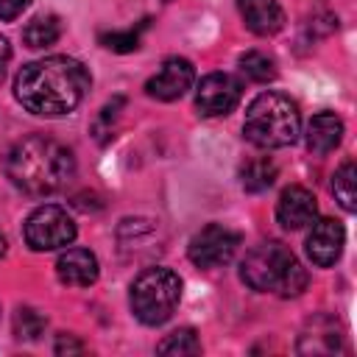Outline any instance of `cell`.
<instances>
[{"label": "cell", "mask_w": 357, "mask_h": 357, "mask_svg": "<svg viewBox=\"0 0 357 357\" xmlns=\"http://www.w3.org/2000/svg\"><path fill=\"white\" fill-rule=\"evenodd\" d=\"M89 70L73 56H47L17 73L14 95L31 114L61 117L78 109L89 92Z\"/></svg>", "instance_id": "obj_1"}, {"label": "cell", "mask_w": 357, "mask_h": 357, "mask_svg": "<svg viewBox=\"0 0 357 357\" xmlns=\"http://www.w3.org/2000/svg\"><path fill=\"white\" fill-rule=\"evenodd\" d=\"M6 176L31 198H45L70 184L75 176V156L67 145L33 134L20 139L6 156Z\"/></svg>", "instance_id": "obj_2"}, {"label": "cell", "mask_w": 357, "mask_h": 357, "mask_svg": "<svg viewBox=\"0 0 357 357\" xmlns=\"http://www.w3.org/2000/svg\"><path fill=\"white\" fill-rule=\"evenodd\" d=\"M240 279L257 293H276L293 298L307 287V271L293 251L276 240L251 248L240 265Z\"/></svg>", "instance_id": "obj_3"}, {"label": "cell", "mask_w": 357, "mask_h": 357, "mask_svg": "<svg viewBox=\"0 0 357 357\" xmlns=\"http://www.w3.org/2000/svg\"><path fill=\"white\" fill-rule=\"evenodd\" d=\"M243 134L257 148H287L301 134L298 106L279 92H262L251 100L243 123Z\"/></svg>", "instance_id": "obj_4"}, {"label": "cell", "mask_w": 357, "mask_h": 357, "mask_svg": "<svg viewBox=\"0 0 357 357\" xmlns=\"http://www.w3.org/2000/svg\"><path fill=\"white\" fill-rule=\"evenodd\" d=\"M178 298H181V279L170 268H145L131 282V293H128L131 312L145 326L165 324L178 307Z\"/></svg>", "instance_id": "obj_5"}, {"label": "cell", "mask_w": 357, "mask_h": 357, "mask_svg": "<svg viewBox=\"0 0 357 357\" xmlns=\"http://www.w3.org/2000/svg\"><path fill=\"white\" fill-rule=\"evenodd\" d=\"M75 240V223L67 215V209L56 204H45L33 209L25 220V243L33 251H53L64 248Z\"/></svg>", "instance_id": "obj_6"}, {"label": "cell", "mask_w": 357, "mask_h": 357, "mask_svg": "<svg viewBox=\"0 0 357 357\" xmlns=\"http://www.w3.org/2000/svg\"><path fill=\"white\" fill-rule=\"evenodd\" d=\"M237 245H240L237 231H231L223 223H209L192 234L187 254H190L192 265H198V268H220V265L231 262Z\"/></svg>", "instance_id": "obj_7"}, {"label": "cell", "mask_w": 357, "mask_h": 357, "mask_svg": "<svg viewBox=\"0 0 357 357\" xmlns=\"http://www.w3.org/2000/svg\"><path fill=\"white\" fill-rule=\"evenodd\" d=\"M243 95V86L234 75L229 73H209L201 78L198 92H195V106L204 117H220L229 114Z\"/></svg>", "instance_id": "obj_8"}, {"label": "cell", "mask_w": 357, "mask_h": 357, "mask_svg": "<svg viewBox=\"0 0 357 357\" xmlns=\"http://www.w3.org/2000/svg\"><path fill=\"white\" fill-rule=\"evenodd\" d=\"M195 81V70L187 59L170 56L162 61V67L145 81V92L156 100H176L181 98Z\"/></svg>", "instance_id": "obj_9"}, {"label": "cell", "mask_w": 357, "mask_h": 357, "mask_svg": "<svg viewBox=\"0 0 357 357\" xmlns=\"http://www.w3.org/2000/svg\"><path fill=\"white\" fill-rule=\"evenodd\" d=\"M343 243H346V231L337 220L324 218V220H312V229L307 234V254L312 259V265L318 268H329L340 259L343 254Z\"/></svg>", "instance_id": "obj_10"}, {"label": "cell", "mask_w": 357, "mask_h": 357, "mask_svg": "<svg viewBox=\"0 0 357 357\" xmlns=\"http://www.w3.org/2000/svg\"><path fill=\"white\" fill-rule=\"evenodd\" d=\"M315 215H318V201L307 187L293 184L276 201V220L290 231L310 226L315 220Z\"/></svg>", "instance_id": "obj_11"}, {"label": "cell", "mask_w": 357, "mask_h": 357, "mask_svg": "<svg viewBox=\"0 0 357 357\" xmlns=\"http://www.w3.org/2000/svg\"><path fill=\"white\" fill-rule=\"evenodd\" d=\"M98 273H100L98 257L86 248H67L56 259V276L70 287H89L95 284Z\"/></svg>", "instance_id": "obj_12"}, {"label": "cell", "mask_w": 357, "mask_h": 357, "mask_svg": "<svg viewBox=\"0 0 357 357\" xmlns=\"http://www.w3.org/2000/svg\"><path fill=\"white\" fill-rule=\"evenodd\" d=\"M245 28L257 36H273L284 25V11L276 0H237Z\"/></svg>", "instance_id": "obj_13"}, {"label": "cell", "mask_w": 357, "mask_h": 357, "mask_svg": "<svg viewBox=\"0 0 357 357\" xmlns=\"http://www.w3.org/2000/svg\"><path fill=\"white\" fill-rule=\"evenodd\" d=\"M343 139V120L335 112H318L307 123V148L318 156L335 151Z\"/></svg>", "instance_id": "obj_14"}, {"label": "cell", "mask_w": 357, "mask_h": 357, "mask_svg": "<svg viewBox=\"0 0 357 357\" xmlns=\"http://www.w3.org/2000/svg\"><path fill=\"white\" fill-rule=\"evenodd\" d=\"M59 36H61V20L56 14H39L22 28V42L31 50H45V47L56 45Z\"/></svg>", "instance_id": "obj_15"}, {"label": "cell", "mask_w": 357, "mask_h": 357, "mask_svg": "<svg viewBox=\"0 0 357 357\" xmlns=\"http://www.w3.org/2000/svg\"><path fill=\"white\" fill-rule=\"evenodd\" d=\"M240 181H243V190L245 192H262V190H268L276 181V165L268 156L248 159L240 167Z\"/></svg>", "instance_id": "obj_16"}, {"label": "cell", "mask_w": 357, "mask_h": 357, "mask_svg": "<svg viewBox=\"0 0 357 357\" xmlns=\"http://www.w3.org/2000/svg\"><path fill=\"white\" fill-rule=\"evenodd\" d=\"M332 192L337 198V204L346 209V212H354L357 209V165L351 159H346L335 178H332Z\"/></svg>", "instance_id": "obj_17"}, {"label": "cell", "mask_w": 357, "mask_h": 357, "mask_svg": "<svg viewBox=\"0 0 357 357\" xmlns=\"http://www.w3.org/2000/svg\"><path fill=\"white\" fill-rule=\"evenodd\" d=\"M240 70L254 84H268L276 78V61L262 50H245L240 56Z\"/></svg>", "instance_id": "obj_18"}, {"label": "cell", "mask_w": 357, "mask_h": 357, "mask_svg": "<svg viewBox=\"0 0 357 357\" xmlns=\"http://www.w3.org/2000/svg\"><path fill=\"white\" fill-rule=\"evenodd\" d=\"M47 329V318L33 307H17L14 312V335L20 340H39Z\"/></svg>", "instance_id": "obj_19"}, {"label": "cell", "mask_w": 357, "mask_h": 357, "mask_svg": "<svg viewBox=\"0 0 357 357\" xmlns=\"http://www.w3.org/2000/svg\"><path fill=\"white\" fill-rule=\"evenodd\" d=\"M156 351L159 354H201V340L195 329H176L156 346Z\"/></svg>", "instance_id": "obj_20"}, {"label": "cell", "mask_w": 357, "mask_h": 357, "mask_svg": "<svg viewBox=\"0 0 357 357\" xmlns=\"http://www.w3.org/2000/svg\"><path fill=\"white\" fill-rule=\"evenodd\" d=\"M103 47L117 50V53H131L139 47V31H112V33H100Z\"/></svg>", "instance_id": "obj_21"}, {"label": "cell", "mask_w": 357, "mask_h": 357, "mask_svg": "<svg viewBox=\"0 0 357 357\" xmlns=\"http://www.w3.org/2000/svg\"><path fill=\"white\" fill-rule=\"evenodd\" d=\"M123 106V98H114L112 103H106L103 109H100V114H98V120H95V137L100 139V142H106L109 137H112V131H114V120H117V109Z\"/></svg>", "instance_id": "obj_22"}, {"label": "cell", "mask_w": 357, "mask_h": 357, "mask_svg": "<svg viewBox=\"0 0 357 357\" xmlns=\"http://www.w3.org/2000/svg\"><path fill=\"white\" fill-rule=\"evenodd\" d=\"M31 0H0V20H17Z\"/></svg>", "instance_id": "obj_23"}, {"label": "cell", "mask_w": 357, "mask_h": 357, "mask_svg": "<svg viewBox=\"0 0 357 357\" xmlns=\"http://www.w3.org/2000/svg\"><path fill=\"white\" fill-rule=\"evenodd\" d=\"M84 351V343L75 340L73 335H59L56 340V354H81Z\"/></svg>", "instance_id": "obj_24"}, {"label": "cell", "mask_w": 357, "mask_h": 357, "mask_svg": "<svg viewBox=\"0 0 357 357\" xmlns=\"http://www.w3.org/2000/svg\"><path fill=\"white\" fill-rule=\"evenodd\" d=\"M8 61H11V45H8L6 36H0V81L6 78V67H8Z\"/></svg>", "instance_id": "obj_25"}, {"label": "cell", "mask_w": 357, "mask_h": 357, "mask_svg": "<svg viewBox=\"0 0 357 357\" xmlns=\"http://www.w3.org/2000/svg\"><path fill=\"white\" fill-rule=\"evenodd\" d=\"M3 254H6V234L0 231V257H3Z\"/></svg>", "instance_id": "obj_26"}]
</instances>
